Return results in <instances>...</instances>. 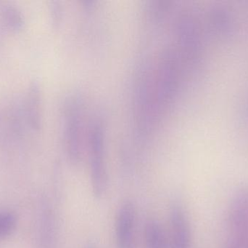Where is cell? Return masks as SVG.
I'll return each instance as SVG.
<instances>
[{"label":"cell","instance_id":"6","mask_svg":"<svg viewBox=\"0 0 248 248\" xmlns=\"http://www.w3.org/2000/svg\"><path fill=\"white\" fill-rule=\"evenodd\" d=\"M39 89L36 85L31 87L28 98L27 112L29 121L33 128L39 127L40 116H39Z\"/></svg>","mask_w":248,"mask_h":248},{"label":"cell","instance_id":"1","mask_svg":"<svg viewBox=\"0 0 248 248\" xmlns=\"http://www.w3.org/2000/svg\"><path fill=\"white\" fill-rule=\"evenodd\" d=\"M227 224L230 236L248 234V186L239 191L232 200Z\"/></svg>","mask_w":248,"mask_h":248},{"label":"cell","instance_id":"10","mask_svg":"<svg viewBox=\"0 0 248 248\" xmlns=\"http://www.w3.org/2000/svg\"><path fill=\"white\" fill-rule=\"evenodd\" d=\"M94 248V246H89V247H88V248Z\"/></svg>","mask_w":248,"mask_h":248},{"label":"cell","instance_id":"7","mask_svg":"<svg viewBox=\"0 0 248 248\" xmlns=\"http://www.w3.org/2000/svg\"><path fill=\"white\" fill-rule=\"evenodd\" d=\"M2 17L4 23L10 29L13 30H18L23 26V20L21 13L15 7L7 6L4 7L2 12Z\"/></svg>","mask_w":248,"mask_h":248},{"label":"cell","instance_id":"5","mask_svg":"<svg viewBox=\"0 0 248 248\" xmlns=\"http://www.w3.org/2000/svg\"><path fill=\"white\" fill-rule=\"evenodd\" d=\"M145 248H167V240L163 228L155 220L150 219L144 226Z\"/></svg>","mask_w":248,"mask_h":248},{"label":"cell","instance_id":"2","mask_svg":"<svg viewBox=\"0 0 248 248\" xmlns=\"http://www.w3.org/2000/svg\"><path fill=\"white\" fill-rule=\"evenodd\" d=\"M136 210L131 202L122 204L116 219V241L117 248L134 247Z\"/></svg>","mask_w":248,"mask_h":248},{"label":"cell","instance_id":"9","mask_svg":"<svg viewBox=\"0 0 248 248\" xmlns=\"http://www.w3.org/2000/svg\"><path fill=\"white\" fill-rule=\"evenodd\" d=\"M13 221L11 216L0 215V234H4L12 229Z\"/></svg>","mask_w":248,"mask_h":248},{"label":"cell","instance_id":"8","mask_svg":"<svg viewBox=\"0 0 248 248\" xmlns=\"http://www.w3.org/2000/svg\"><path fill=\"white\" fill-rule=\"evenodd\" d=\"M225 248H248V234L230 236V240Z\"/></svg>","mask_w":248,"mask_h":248},{"label":"cell","instance_id":"3","mask_svg":"<svg viewBox=\"0 0 248 248\" xmlns=\"http://www.w3.org/2000/svg\"><path fill=\"white\" fill-rule=\"evenodd\" d=\"M173 248H190L192 242L190 224L184 210L175 205L170 211Z\"/></svg>","mask_w":248,"mask_h":248},{"label":"cell","instance_id":"4","mask_svg":"<svg viewBox=\"0 0 248 248\" xmlns=\"http://www.w3.org/2000/svg\"><path fill=\"white\" fill-rule=\"evenodd\" d=\"M90 177L93 195L97 198H103L108 188V178L103 158V150L99 144H94L93 148Z\"/></svg>","mask_w":248,"mask_h":248}]
</instances>
